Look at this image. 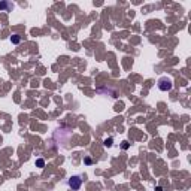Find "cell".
Instances as JSON below:
<instances>
[{
	"label": "cell",
	"instance_id": "obj_1",
	"mask_svg": "<svg viewBox=\"0 0 191 191\" xmlns=\"http://www.w3.org/2000/svg\"><path fill=\"white\" fill-rule=\"evenodd\" d=\"M172 87H173V82H172L170 78L163 76V78H160V79H158V88L161 91H170V90H172Z\"/></svg>",
	"mask_w": 191,
	"mask_h": 191
},
{
	"label": "cell",
	"instance_id": "obj_2",
	"mask_svg": "<svg viewBox=\"0 0 191 191\" xmlns=\"http://www.w3.org/2000/svg\"><path fill=\"white\" fill-rule=\"evenodd\" d=\"M67 184H69V187L73 190V191H78V190L81 188V185H82V179H81L79 176H70Z\"/></svg>",
	"mask_w": 191,
	"mask_h": 191
},
{
	"label": "cell",
	"instance_id": "obj_3",
	"mask_svg": "<svg viewBox=\"0 0 191 191\" xmlns=\"http://www.w3.org/2000/svg\"><path fill=\"white\" fill-rule=\"evenodd\" d=\"M19 41H21L19 35H12V36H11V42H12V43H18Z\"/></svg>",
	"mask_w": 191,
	"mask_h": 191
},
{
	"label": "cell",
	"instance_id": "obj_4",
	"mask_svg": "<svg viewBox=\"0 0 191 191\" xmlns=\"http://www.w3.org/2000/svg\"><path fill=\"white\" fill-rule=\"evenodd\" d=\"M36 164H37V166H39V167H43V166H45V161H43L42 158H39V160L36 161Z\"/></svg>",
	"mask_w": 191,
	"mask_h": 191
},
{
	"label": "cell",
	"instance_id": "obj_5",
	"mask_svg": "<svg viewBox=\"0 0 191 191\" xmlns=\"http://www.w3.org/2000/svg\"><path fill=\"white\" fill-rule=\"evenodd\" d=\"M8 8H11L9 3H0V9H8Z\"/></svg>",
	"mask_w": 191,
	"mask_h": 191
},
{
	"label": "cell",
	"instance_id": "obj_6",
	"mask_svg": "<svg viewBox=\"0 0 191 191\" xmlns=\"http://www.w3.org/2000/svg\"><path fill=\"white\" fill-rule=\"evenodd\" d=\"M112 145V139H108V140H104V146H110Z\"/></svg>",
	"mask_w": 191,
	"mask_h": 191
},
{
	"label": "cell",
	"instance_id": "obj_7",
	"mask_svg": "<svg viewBox=\"0 0 191 191\" xmlns=\"http://www.w3.org/2000/svg\"><path fill=\"white\" fill-rule=\"evenodd\" d=\"M122 148L127 149V148H128V142H122Z\"/></svg>",
	"mask_w": 191,
	"mask_h": 191
},
{
	"label": "cell",
	"instance_id": "obj_8",
	"mask_svg": "<svg viewBox=\"0 0 191 191\" xmlns=\"http://www.w3.org/2000/svg\"><path fill=\"white\" fill-rule=\"evenodd\" d=\"M155 191H163V190H161L160 187H157V190H155Z\"/></svg>",
	"mask_w": 191,
	"mask_h": 191
}]
</instances>
